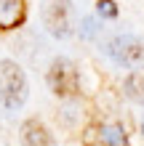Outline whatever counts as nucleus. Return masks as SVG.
I'll return each instance as SVG.
<instances>
[{
	"instance_id": "obj_1",
	"label": "nucleus",
	"mask_w": 144,
	"mask_h": 146,
	"mask_svg": "<svg viewBox=\"0 0 144 146\" xmlns=\"http://www.w3.org/2000/svg\"><path fill=\"white\" fill-rule=\"evenodd\" d=\"M27 96H29V85L24 77V69L11 58L0 61V106L5 111H19Z\"/></svg>"
},
{
	"instance_id": "obj_9",
	"label": "nucleus",
	"mask_w": 144,
	"mask_h": 146,
	"mask_svg": "<svg viewBox=\"0 0 144 146\" xmlns=\"http://www.w3.org/2000/svg\"><path fill=\"white\" fill-rule=\"evenodd\" d=\"M99 35V21L91 19V16H86V19L80 21V37L83 40H94Z\"/></svg>"
},
{
	"instance_id": "obj_4",
	"label": "nucleus",
	"mask_w": 144,
	"mask_h": 146,
	"mask_svg": "<svg viewBox=\"0 0 144 146\" xmlns=\"http://www.w3.org/2000/svg\"><path fill=\"white\" fill-rule=\"evenodd\" d=\"M43 21L54 37L59 40L70 37L72 35V0H46Z\"/></svg>"
},
{
	"instance_id": "obj_10",
	"label": "nucleus",
	"mask_w": 144,
	"mask_h": 146,
	"mask_svg": "<svg viewBox=\"0 0 144 146\" xmlns=\"http://www.w3.org/2000/svg\"><path fill=\"white\" fill-rule=\"evenodd\" d=\"M96 13L101 16V19H115L117 16V5L112 3V0H96Z\"/></svg>"
},
{
	"instance_id": "obj_8",
	"label": "nucleus",
	"mask_w": 144,
	"mask_h": 146,
	"mask_svg": "<svg viewBox=\"0 0 144 146\" xmlns=\"http://www.w3.org/2000/svg\"><path fill=\"white\" fill-rule=\"evenodd\" d=\"M125 93L133 101H144V66H136V72L125 80Z\"/></svg>"
},
{
	"instance_id": "obj_6",
	"label": "nucleus",
	"mask_w": 144,
	"mask_h": 146,
	"mask_svg": "<svg viewBox=\"0 0 144 146\" xmlns=\"http://www.w3.org/2000/svg\"><path fill=\"white\" fill-rule=\"evenodd\" d=\"M24 21V0H0V29H16Z\"/></svg>"
},
{
	"instance_id": "obj_11",
	"label": "nucleus",
	"mask_w": 144,
	"mask_h": 146,
	"mask_svg": "<svg viewBox=\"0 0 144 146\" xmlns=\"http://www.w3.org/2000/svg\"><path fill=\"white\" fill-rule=\"evenodd\" d=\"M141 133H144V119H141Z\"/></svg>"
},
{
	"instance_id": "obj_5",
	"label": "nucleus",
	"mask_w": 144,
	"mask_h": 146,
	"mask_svg": "<svg viewBox=\"0 0 144 146\" xmlns=\"http://www.w3.org/2000/svg\"><path fill=\"white\" fill-rule=\"evenodd\" d=\"M19 141L21 146H56L54 143V135L48 133V127L38 119H27L19 130Z\"/></svg>"
},
{
	"instance_id": "obj_7",
	"label": "nucleus",
	"mask_w": 144,
	"mask_h": 146,
	"mask_svg": "<svg viewBox=\"0 0 144 146\" xmlns=\"http://www.w3.org/2000/svg\"><path fill=\"white\" fill-rule=\"evenodd\" d=\"M99 141L104 143V146H128L125 130H123V125H117V122L101 125V130H99Z\"/></svg>"
},
{
	"instance_id": "obj_2",
	"label": "nucleus",
	"mask_w": 144,
	"mask_h": 146,
	"mask_svg": "<svg viewBox=\"0 0 144 146\" xmlns=\"http://www.w3.org/2000/svg\"><path fill=\"white\" fill-rule=\"evenodd\" d=\"M46 80H48V88L56 93V96H75L80 88V72H78V66H75L70 58H54L48 66V74H46Z\"/></svg>"
},
{
	"instance_id": "obj_3",
	"label": "nucleus",
	"mask_w": 144,
	"mask_h": 146,
	"mask_svg": "<svg viewBox=\"0 0 144 146\" xmlns=\"http://www.w3.org/2000/svg\"><path fill=\"white\" fill-rule=\"evenodd\" d=\"M107 56L120 66H144V42L133 35H117L107 42Z\"/></svg>"
}]
</instances>
